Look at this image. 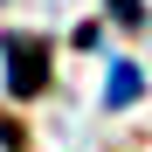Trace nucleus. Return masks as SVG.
Segmentation results:
<instances>
[{"label": "nucleus", "instance_id": "f257e3e1", "mask_svg": "<svg viewBox=\"0 0 152 152\" xmlns=\"http://www.w3.org/2000/svg\"><path fill=\"white\" fill-rule=\"evenodd\" d=\"M42 76H48V56H42L28 35H7V90L14 97H35Z\"/></svg>", "mask_w": 152, "mask_h": 152}, {"label": "nucleus", "instance_id": "f03ea898", "mask_svg": "<svg viewBox=\"0 0 152 152\" xmlns=\"http://www.w3.org/2000/svg\"><path fill=\"white\" fill-rule=\"evenodd\" d=\"M132 97H138V69L118 62V69H111V104H132Z\"/></svg>", "mask_w": 152, "mask_h": 152}, {"label": "nucleus", "instance_id": "7ed1b4c3", "mask_svg": "<svg viewBox=\"0 0 152 152\" xmlns=\"http://www.w3.org/2000/svg\"><path fill=\"white\" fill-rule=\"evenodd\" d=\"M118 14H124V21H138V0H118Z\"/></svg>", "mask_w": 152, "mask_h": 152}]
</instances>
